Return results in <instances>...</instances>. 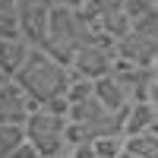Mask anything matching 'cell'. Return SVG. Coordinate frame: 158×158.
Here are the masks:
<instances>
[{
    "mask_svg": "<svg viewBox=\"0 0 158 158\" xmlns=\"http://www.w3.org/2000/svg\"><path fill=\"white\" fill-rule=\"evenodd\" d=\"M149 101H152V108H155V114H158V76H155V82H152V89H149Z\"/></svg>",
    "mask_w": 158,
    "mask_h": 158,
    "instance_id": "obj_19",
    "label": "cell"
},
{
    "mask_svg": "<svg viewBox=\"0 0 158 158\" xmlns=\"http://www.w3.org/2000/svg\"><path fill=\"white\" fill-rule=\"evenodd\" d=\"M152 3H158V0H152Z\"/></svg>",
    "mask_w": 158,
    "mask_h": 158,
    "instance_id": "obj_23",
    "label": "cell"
},
{
    "mask_svg": "<svg viewBox=\"0 0 158 158\" xmlns=\"http://www.w3.org/2000/svg\"><path fill=\"white\" fill-rule=\"evenodd\" d=\"M57 3H63V6H73V10H79V6L85 3V0H57Z\"/></svg>",
    "mask_w": 158,
    "mask_h": 158,
    "instance_id": "obj_20",
    "label": "cell"
},
{
    "mask_svg": "<svg viewBox=\"0 0 158 158\" xmlns=\"http://www.w3.org/2000/svg\"><path fill=\"white\" fill-rule=\"evenodd\" d=\"M95 98H98L108 111H123L127 104L133 101V98H130V92L123 89V82H120L114 73H104V76L95 79Z\"/></svg>",
    "mask_w": 158,
    "mask_h": 158,
    "instance_id": "obj_10",
    "label": "cell"
},
{
    "mask_svg": "<svg viewBox=\"0 0 158 158\" xmlns=\"http://www.w3.org/2000/svg\"><path fill=\"white\" fill-rule=\"evenodd\" d=\"M152 6H155L152 0H123V13L130 16V22H133V19H139L142 13H149Z\"/></svg>",
    "mask_w": 158,
    "mask_h": 158,
    "instance_id": "obj_17",
    "label": "cell"
},
{
    "mask_svg": "<svg viewBox=\"0 0 158 158\" xmlns=\"http://www.w3.org/2000/svg\"><path fill=\"white\" fill-rule=\"evenodd\" d=\"M13 35H19V22L10 6V10H0V38H13Z\"/></svg>",
    "mask_w": 158,
    "mask_h": 158,
    "instance_id": "obj_16",
    "label": "cell"
},
{
    "mask_svg": "<svg viewBox=\"0 0 158 158\" xmlns=\"http://www.w3.org/2000/svg\"><path fill=\"white\" fill-rule=\"evenodd\" d=\"M95 146V158H120L123 152V136H101L92 142Z\"/></svg>",
    "mask_w": 158,
    "mask_h": 158,
    "instance_id": "obj_15",
    "label": "cell"
},
{
    "mask_svg": "<svg viewBox=\"0 0 158 158\" xmlns=\"http://www.w3.org/2000/svg\"><path fill=\"white\" fill-rule=\"evenodd\" d=\"M114 51H117V60H127V63H133V67H155L158 41L130 29L120 38H114Z\"/></svg>",
    "mask_w": 158,
    "mask_h": 158,
    "instance_id": "obj_7",
    "label": "cell"
},
{
    "mask_svg": "<svg viewBox=\"0 0 158 158\" xmlns=\"http://www.w3.org/2000/svg\"><path fill=\"white\" fill-rule=\"evenodd\" d=\"M29 51H32V44L25 41L22 35L0 38V82L16 76V70L25 63V57H29Z\"/></svg>",
    "mask_w": 158,
    "mask_h": 158,
    "instance_id": "obj_9",
    "label": "cell"
},
{
    "mask_svg": "<svg viewBox=\"0 0 158 158\" xmlns=\"http://www.w3.org/2000/svg\"><path fill=\"white\" fill-rule=\"evenodd\" d=\"M16 82L29 92V98L35 104H44L57 95H67V85H70V67L60 63L41 48H32L25 63L16 70Z\"/></svg>",
    "mask_w": 158,
    "mask_h": 158,
    "instance_id": "obj_1",
    "label": "cell"
},
{
    "mask_svg": "<svg viewBox=\"0 0 158 158\" xmlns=\"http://www.w3.org/2000/svg\"><path fill=\"white\" fill-rule=\"evenodd\" d=\"M32 108H35V101L29 98V92L16 79L0 82V123H25Z\"/></svg>",
    "mask_w": 158,
    "mask_h": 158,
    "instance_id": "obj_8",
    "label": "cell"
},
{
    "mask_svg": "<svg viewBox=\"0 0 158 158\" xmlns=\"http://www.w3.org/2000/svg\"><path fill=\"white\" fill-rule=\"evenodd\" d=\"M22 127H25V139L35 146L38 158H70L67 114H54L44 104H35Z\"/></svg>",
    "mask_w": 158,
    "mask_h": 158,
    "instance_id": "obj_2",
    "label": "cell"
},
{
    "mask_svg": "<svg viewBox=\"0 0 158 158\" xmlns=\"http://www.w3.org/2000/svg\"><path fill=\"white\" fill-rule=\"evenodd\" d=\"M10 158H38V152H35V146H32V142L25 139V142H19V146H16V152H13Z\"/></svg>",
    "mask_w": 158,
    "mask_h": 158,
    "instance_id": "obj_18",
    "label": "cell"
},
{
    "mask_svg": "<svg viewBox=\"0 0 158 158\" xmlns=\"http://www.w3.org/2000/svg\"><path fill=\"white\" fill-rule=\"evenodd\" d=\"M19 142H25V127L22 123H0V158H10Z\"/></svg>",
    "mask_w": 158,
    "mask_h": 158,
    "instance_id": "obj_13",
    "label": "cell"
},
{
    "mask_svg": "<svg viewBox=\"0 0 158 158\" xmlns=\"http://www.w3.org/2000/svg\"><path fill=\"white\" fill-rule=\"evenodd\" d=\"M41 51H48L54 60L60 63H73V54H76V10L73 6H63L57 3L54 10H51V19H48V32H44V41L38 44Z\"/></svg>",
    "mask_w": 158,
    "mask_h": 158,
    "instance_id": "obj_3",
    "label": "cell"
},
{
    "mask_svg": "<svg viewBox=\"0 0 158 158\" xmlns=\"http://www.w3.org/2000/svg\"><path fill=\"white\" fill-rule=\"evenodd\" d=\"M155 73H158V57H155Z\"/></svg>",
    "mask_w": 158,
    "mask_h": 158,
    "instance_id": "obj_22",
    "label": "cell"
},
{
    "mask_svg": "<svg viewBox=\"0 0 158 158\" xmlns=\"http://www.w3.org/2000/svg\"><path fill=\"white\" fill-rule=\"evenodd\" d=\"M13 6V0H0V10H10Z\"/></svg>",
    "mask_w": 158,
    "mask_h": 158,
    "instance_id": "obj_21",
    "label": "cell"
},
{
    "mask_svg": "<svg viewBox=\"0 0 158 158\" xmlns=\"http://www.w3.org/2000/svg\"><path fill=\"white\" fill-rule=\"evenodd\" d=\"M79 10L92 16L111 38H120L123 32H130V16L123 13V0H85Z\"/></svg>",
    "mask_w": 158,
    "mask_h": 158,
    "instance_id": "obj_6",
    "label": "cell"
},
{
    "mask_svg": "<svg viewBox=\"0 0 158 158\" xmlns=\"http://www.w3.org/2000/svg\"><path fill=\"white\" fill-rule=\"evenodd\" d=\"M117 60V51H114V41H98V44H85L73 54V63H70V79L73 76H82V79H98L104 73H111Z\"/></svg>",
    "mask_w": 158,
    "mask_h": 158,
    "instance_id": "obj_5",
    "label": "cell"
},
{
    "mask_svg": "<svg viewBox=\"0 0 158 158\" xmlns=\"http://www.w3.org/2000/svg\"><path fill=\"white\" fill-rule=\"evenodd\" d=\"M54 6H57V0H13V13H16V22H19V35L32 48H38L44 41L48 19H51V10H54Z\"/></svg>",
    "mask_w": 158,
    "mask_h": 158,
    "instance_id": "obj_4",
    "label": "cell"
},
{
    "mask_svg": "<svg viewBox=\"0 0 158 158\" xmlns=\"http://www.w3.org/2000/svg\"><path fill=\"white\" fill-rule=\"evenodd\" d=\"M120 158H158V130L123 136V152Z\"/></svg>",
    "mask_w": 158,
    "mask_h": 158,
    "instance_id": "obj_12",
    "label": "cell"
},
{
    "mask_svg": "<svg viewBox=\"0 0 158 158\" xmlns=\"http://www.w3.org/2000/svg\"><path fill=\"white\" fill-rule=\"evenodd\" d=\"M146 130H158V114L152 108L149 98L142 101H130L127 108V120H123V136H133V133H146Z\"/></svg>",
    "mask_w": 158,
    "mask_h": 158,
    "instance_id": "obj_11",
    "label": "cell"
},
{
    "mask_svg": "<svg viewBox=\"0 0 158 158\" xmlns=\"http://www.w3.org/2000/svg\"><path fill=\"white\" fill-rule=\"evenodd\" d=\"M130 29L139 32V35H149V38H155V41H158V3H155L149 13H142L139 19H133V22H130Z\"/></svg>",
    "mask_w": 158,
    "mask_h": 158,
    "instance_id": "obj_14",
    "label": "cell"
}]
</instances>
